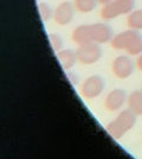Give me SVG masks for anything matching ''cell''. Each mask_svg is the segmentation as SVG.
Returning <instances> with one entry per match:
<instances>
[{
	"label": "cell",
	"instance_id": "6da1fadb",
	"mask_svg": "<svg viewBox=\"0 0 142 159\" xmlns=\"http://www.w3.org/2000/svg\"><path fill=\"white\" fill-rule=\"evenodd\" d=\"M110 45L115 50H124L130 56H139L142 53V34L137 30L128 29L114 34Z\"/></svg>",
	"mask_w": 142,
	"mask_h": 159
},
{
	"label": "cell",
	"instance_id": "7a4b0ae2",
	"mask_svg": "<svg viewBox=\"0 0 142 159\" xmlns=\"http://www.w3.org/2000/svg\"><path fill=\"white\" fill-rule=\"evenodd\" d=\"M136 116L137 115L134 112H131L129 108L121 111L115 119L107 125V131L114 139H121L126 133L129 132L135 126L137 119Z\"/></svg>",
	"mask_w": 142,
	"mask_h": 159
},
{
	"label": "cell",
	"instance_id": "3957f363",
	"mask_svg": "<svg viewBox=\"0 0 142 159\" xmlns=\"http://www.w3.org/2000/svg\"><path fill=\"white\" fill-rule=\"evenodd\" d=\"M134 8H135V0H113L111 2L102 7L100 14L102 19L111 20L116 17L129 14Z\"/></svg>",
	"mask_w": 142,
	"mask_h": 159
},
{
	"label": "cell",
	"instance_id": "277c9868",
	"mask_svg": "<svg viewBox=\"0 0 142 159\" xmlns=\"http://www.w3.org/2000/svg\"><path fill=\"white\" fill-rule=\"evenodd\" d=\"M77 58L81 64H85V66H90V64H95L102 57V48L101 44L96 43V42H90L83 45H78L77 50Z\"/></svg>",
	"mask_w": 142,
	"mask_h": 159
},
{
	"label": "cell",
	"instance_id": "5b68a950",
	"mask_svg": "<svg viewBox=\"0 0 142 159\" xmlns=\"http://www.w3.org/2000/svg\"><path fill=\"white\" fill-rule=\"evenodd\" d=\"M105 87V82L100 75H91L82 82L81 84V95L84 99L93 100L98 98Z\"/></svg>",
	"mask_w": 142,
	"mask_h": 159
},
{
	"label": "cell",
	"instance_id": "8992f818",
	"mask_svg": "<svg viewBox=\"0 0 142 159\" xmlns=\"http://www.w3.org/2000/svg\"><path fill=\"white\" fill-rule=\"evenodd\" d=\"M135 70V63L127 55H120L111 63V71L116 79L126 80L130 77Z\"/></svg>",
	"mask_w": 142,
	"mask_h": 159
},
{
	"label": "cell",
	"instance_id": "52a82bcc",
	"mask_svg": "<svg viewBox=\"0 0 142 159\" xmlns=\"http://www.w3.org/2000/svg\"><path fill=\"white\" fill-rule=\"evenodd\" d=\"M75 12H76V7H75L74 2L68 1V0L63 1L61 4H58V6L54 8V21L57 25H61V26L69 25L74 20Z\"/></svg>",
	"mask_w": 142,
	"mask_h": 159
},
{
	"label": "cell",
	"instance_id": "ba28073f",
	"mask_svg": "<svg viewBox=\"0 0 142 159\" xmlns=\"http://www.w3.org/2000/svg\"><path fill=\"white\" fill-rule=\"evenodd\" d=\"M127 100H128V95L126 93V90L122 88H115L110 90L108 95L105 96L104 106H105V109L109 112H116L121 109L123 105L127 102Z\"/></svg>",
	"mask_w": 142,
	"mask_h": 159
},
{
	"label": "cell",
	"instance_id": "9c48e42d",
	"mask_svg": "<svg viewBox=\"0 0 142 159\" xmlns=\"http://www.w3.org/2000/svg\"><path fill=\"white\" fill-rule=\"evenodd\" d=\"M93 39L98 44L110 43L114 37V30L107 23H94L91 24Z\"/></svg>",
	"mask_w": 142,
	"mask_h": 159
},
{
	"label": "cell",
	"instance_id": "30bf717a",
	"mask_svg": "<svg viewBox=\"0 0 142 159\" xmlns=\"http://www.w3.org/2000/svg\"><path fill=\"white\" fill-rule=\"evenodd\" d=\"M71 39L77 45H83V44H87L90 42H94L91 24H81V25L75 27L71 33Z\"/></svg>",
	"mask_w": 142,
	"mask_h": 159
},
{
	"label": "cell",
	"instance_id": "8fae6325",
	"mask_svg": "<svg viewBox=\"0 0 142 159\" xmlns=\"http://www.w3.org/2000/svg\"><path fill=\"white\" fill-rule=\"evenodd\" d=\"M56 55H57V60L59 62V64L65 70H70L78 62L76 50H72V49H62L61 51L56 52Z\"/></svg>",
	"mask_w": 142,
	"mask_h": 159
},
{
	"label": "cell",
	"instance_id": "7c38bea8",
	"mask_svg": "<svg viewBox=\"0 0 142 159\" xmlns=\"http://www.w3.org/2000/svg\"><path fill=\"white\" fill-rule=\"evenodd\" d=\"M128 108L139 116L142 115V89L134 90L128 95Z\"/></svg>",
	"mask_w": 142,
	"mask_h": 159
},
{
	"label": "cell",
	"instance_id": "4fadbf2b",
	"mask_svg": "<svg viewBox=\"0 0 142 159\" xmlns=\"http://www.w3.org/2000/svg\"><path fill=\"white\" fill-rule=\"evenodd\" d=\"M126 24L128 29H133L137 31L142 30V8H137V10L134 8L130 13L127 14Z\"/></svg>",
	"mask_w": 142,
	"mask_h": 159
},
{
	"label": "cell",
	"instance_id": "5bb4252c",
	"mask_svg": "<svg viewBox=\"0 0 142 159\" xmlns=\"http://www.w3.org/2000/svg\"><path fill=\"white\" fill-rule=\"evenodd\" d=\"M76 11L81 13H90L97 7V0H74Z\"/></svg>",
	"mask_w": 142,
	"mask_h": 159
},
{
	"label": "cell",
	"instance_id": "9a60e30c",
	"mask_svg": "<svg viewBox=\"0 0 142 159\" xmlns=\"http://www.w3.org/2000/svg\"><path fill=\"white\" fill-rule=\"evenodd\" d=\"M38 12L43 21H49L50 19H54V8H52V6L45 1H41L38 4Z\"/></svg>",
	"mask_w": 142,
	"mask_h": 159
},
{
	"label": "cell",
	"instance_id": "2e32d148",
	"mask_svg": "<svg viewBox=\"0 0 142 159\" xmlns=\"http://www.w3.org/2000/svg\"><path fill=\"white\" fill-rule=\"evenodd\" d=\"M49 40H50V45L52 48L54 52L61 51L63 47H64V40L63 37L58 33H50L49 34Z\"/></svg>",
	"mask_w": 142,
	"mask_h": 159
},
{
	"label": "cell",
	"instance_id": "e0dca14e",
	"mask_svg": "<svg viewBox=\"0 0 142 159\" xmlns=\"http://www.w3.org/2000/svg\"><path fill=\"white\" fill-rule=\"evenodd\" d=\"M136 66H137V69H139V70H141L142 71V53H140V55L137 56V60H136Z\"/></svg>",
	"mask_w": 142,
	"mask_h": 159
},
{
	"label": "cell",
	"instance_id": "ac0fdd59",
	"mask_svg": "<svg viewBox=\"0 0 142 159\" xmlns=\"http://www.w3.org/2000/svg\"><path fill=\"white\" fill-rule=\"evenodd\" d=\"M111 1H113V0H97V2H98L100 5H103V6L109 4V2H111Z\"/></svg>",
	"mask_w": 142,
	"mask_h": 159
}]
</instances>
